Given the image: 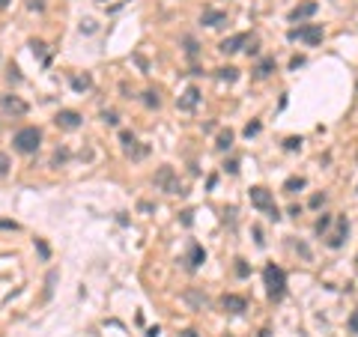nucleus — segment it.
<instances>
[{"mask_svg": "<svg viewBox=\"0 0 358 337\" xmlns=\"http://www.w3.org/2000/svg\"><path fill=\"white\" fill-rule=\"evenodd\" d=\"M263 281H266V293H269L272 302H278L287 293V275H284V268H278L275 263H269L263 268Z\"/></svg>", "mask_w": 358, "mask_h": 337, "instance_id": "nucleus-1", "label": "nucleus"}, {"mask_svg": "<svg viewBox=\"0 0 358 337\" xmlns=\"http://www.w3.org/2000/svg\"><path fill=\"white\" fill-rule=\"evenodd\" d=\"M39 143H42V134H39V128H33V125L18 128L15 138H12V146H15L18 152H24V155L36 152V149H39Z\"/></svg>", "mask_w": 358, "mask_h": 337, "instance_id": "nucleus-2", "label": "nucleus"}, {"mask_svg": "<svg viewBox=\"0 0 358 337\" xmlns=\"http://www.w3.org/2000/svg\"><path fill=\"white\" fill-rule=\"evenodd\" d=\"M248 194H251V203H254L260 212H266L269 218H272V221H278V218H281V212H278V206H275V197H272V191H269V188H263V185H254Z\"/></svg>", "mask_w": 358, "mask_h": 337, "instance_id": "nucleus-3", "label": "nucleus"}, {"mask_svg": "<svg viewBox=\"0 0 358 337\" xmlns=\"http://www.w3.org/2000/svg\"><path fill=\"white\" fill-rule=\"evenodd\" d=\"M292 42H305V45H320L323 42V24H299V27H292L290 33H287Z\"/></svg>", "mask_w": 358, "mask_h": 337, "instance_id": "nucleus-4", "label": "nucleus"}, {"mask_svg": "<svg viewBox=\"0 0 358 337\" xmlns=\"http://www.w3.org/2000/svg\"><path fill=\"white\" fill-rule=\"evenodd\" d=\"M155 185L164 188L167 194H182V182L173 176V167H161V170L155 173Z\"/></svg>", "mask_w": 358, "mask_h": 337, "instance_id": "nucleus-5", "label": "nucleus"}, {"mask_svg": "<svg viewBox=\"0 0 358 337\" xmlns=\"http://www.w3.org/2000/svg\"><path fill=\"white\" fill-rule=\"evenodd\" d=\"M248 33H236V36H227L221 45H218V51L221 54H236V51H242V48H248Z\"/></svg>", "mask_w": 358, "mask_h": 337, "instance_id": "nucleus-6", "label": "nucleus"}, {"mask_svg": "<svg viewBox=\"0 0 358 337\" xmlns=\"http://www.w3.org/2000/svg\"><path fill=\"white\" fill-rule=\"evenodd\" d=\"M0 107H3L6 114H15V117H24V114H27V102H21L18 96H9V93L0 96Z\"/></svg>", "mask_w": 358, "mask_h": 337, "instance_id": "nucleus-7", "label": "nucleus"}, {"mask_svg": "<svg viewBox=\"0 0 358 337\" xmlns=\"http://www.w3.org/2000/svg\"><path fill=\"white\" fill-rule=\"evenodd\" d=\"M54 123L60 125V128H66V131H72V128L81 125V114H75V110H60V114L54 117Z\"/></svg>", "mask_w": 358, "mask_h": 337, "instance_id": "nucleus-8", "label": "nucleus"}, {"mask_svg": "<svg viewBox=\"0 0 358 337\" xmlns=\"http://www.w3.org/2000/svg\"><path fill=\"white\" fill-rule=\"evenodd\" d=\"M320 6L313 3V0H305V3H299L296 9H290V21H302V18H310L313 12H317Z\"/></svg>", "mask_w": 358, "mask_h": 337, "instance_id": "nucleus-9", "label": "nucleus"}, {"mask_svg": "<svg viewBox=\"0 0 358 337\" xmlns=\"http://www.w3.org/2000/svg\"><path fill=\"white\" fill-rule=\"evenodd\" d=\"M221 307L227 310V313H242V310L248 307V302H245L242 296H233V293H230V296H224L221 299Z\"/></svg>", "mask_w": 358, "mask_h": 337, "instance_id": "nucleus-10", "label": "nucleus"}, {"mask_svg": "<svg viewBox=\"0 0 358 337\" xmlns=\"http://www.w3.org/2000/svg\"><path fill=\"white\" fill-rule=\"evenodd\" d=\"M200 21H203L206 27H218V24H224V21H227V12H221V9H206Z\"/></svg>", "mask_w": 358, "mask_h": 337, "instance_id": "nucleus-11", "label": "nucleus"}, {"mask_svg": "<svg viewBox=\"0 0 358 337\" xmlns=\"http://www.w3.org/2000/svg\"><path fill=\"white\" fill-rule=\"evenodd\" d=\"M349 230V224H346V218H338V233L334 236H328V248H341L343 245V236Z\"/></svg>", "mask_w": 358, "mask_h": 337, "instance_id": "nucleus-12", "label": "nucleus"}, {"mask_svg": "<svg viewBox=\"0 0 358 337\" xmlns=\"http://www.w3.org/2000/svg\"><path fill=\"white\" fill-rule=\"evenodd\" d=\"M197 102H200V93H197V87H188L185 99H179V107H182V110H191Z\"/></svg>", "mask_w": 358, "mask_h": 337, "instance_id": "nucleus-13", "label": "nucleus"}, {"mask_svg": "<svg viewBox=\"0 0 358 337\" xmlns=\"http://www.w3.org/2000/svg\"><path fill=\"white\" fill-rule=\"evenodd\" d=\"M254 72H257V78H269V75L275 72V57H266V60H260Z\"/></svg>", "mask_w": 358, "mask_h": 337, "instance_id": "nucleus-14", "label": "nucleus"}, {"mask_svg": "<svg viewBox=\"0 0 358 337\" xmlns=\"http://www.w3.org/2000/svg\"><path fill=\"white\" fill-rule=\"evenodd\" d=\"M206 260V254H203V248L200 245H191V254H188V266L191 268H197L200 263Z\"/></svg>", "mask_w": 358, "mask_h": 337, "instance_id": "nucleus-15", "label": "nucleus"}, {"mask_svg": "<svg viewBox=\"0 0 358 337\" xmlns=\"http://www.w3.org/2000/svg\"><path fill=\"white\" fill-rule=\"evenodd\" d=\"M302 188H305V179L302 176H290L284 182V191H287V194H296V191H302Z\"/></svg>", "mask_w": 358, "mask_h": 337, "instance_id": "nucleus-16", "label": "nucleus"}, {"mask_svg": "<svg viewBox=\"0 0 358 337\" xmlns=\"http://www.w3.org/2000/svg\"><path fill=\"white\" fill-rule=\"evenodd\" d=\"M215 78H218V81H236V78H239V69H233V66L218 69V72H215Z\"/></svg>", "mask_w": 358, "mask_h": 337, "instance_id": "nucleus-17", "label": "nucleus"}, {"mask_svg": "<svg viewBox=\"0 0 358 337\" xmlns=\"http://www.w3.org/2000/svg\"><path fill=\"white\" fill-rule=\"evenodd\" d=\"M230 143H233V131L227 128V131L218 134V143H215V146H218V149H230Z\"/></svg>", "mask_w": 358, "mask_h": 337, "instance_id": "nucleus-18", "label": "nucleus"}, {"mask_svg": "<svg viewBox=\"0 0 358 337\" xmlns=\"http://www.w3.org/2000/svg\"><path fill=\"white\" fill-rule=\"evenodd\" d=\"M143 105H146V107H158V105H161V99H158V93H153V89H146V93H143Z\"/></svg>", "mask_w": 358, "mask_h": 337, "instance_id": "nucleus-19", "label": "nucleus"}, {"mask_svg": "<svg viewBox=\"0 0 358 337\" xmlns=\"http://www.w3.org/2000/svg\"><path fill=\"white\" fill-rule=\"evenodd\" d=\"M9 167H12V161H9V155L6 152H0V179L9 173Z\"/></svg>", "mask_w": 358, "mask_h": 337, "instance_id": "nucleus-20", "label": "nucleus"}, {"mask_svg": "<svg viewBox=\"0 0 358 337\" xmlns=\"http://www.w3.org/2000/svg\"><path fill=\"white\" fill-rule=\"evenodd\" d=\"M328 227H331V215H323V218H320V221H317V233H320V236H323V233L328 230Z\"/></svg>", "mask_w": 358, "mask_h": 337, "instance_id": "nucleus-21", "label": "nucleus"}, {"mask_svg": "<svg viewBox=\"0 0 358 337\" xmlns=\"http://www.w3.org/2000/svg\"><path fill=\"white\" fill-rule=\"evenodd\" d=\"M119 141H122V146H125V149H132V146H135V134H132V131H122V134H119Z\"/></svg>", "mask_w": 358, "mask_h": 337, "instance_id": "nucleus-22", "label": "nucleus"}, {"mask_svg": "<svg viewBox=\"0 0 358 337\" xmlns=\"http://www.w3.org/2000/svg\"><path fill=\"white\" fill-rule=\"evenodd\" d=\"M125 152H129L132 159H143V155H146V146H132V149H125Z\"/></svg>", "mask_w": 358, "mask_h": 337, "instance_id": "nucleus-23", "label": "nucleus"}, {"mask_svg": "<svg viewBox=\"0 0 358 337\" xmlns=\"http://www.w3.org/2000/svg\"><path fill=\"white\" fill-rule=\"evenodd\" d=\"M346 325H349V331H352V334H358V307L352 310V317H349V322H346Z\"/></svg>", "mask_w": 358, "mask_h": 337, "instance_id": "nucleus-24", "label": "nucleus"}, {"mask_svg": "<svg viewBox=\"0 0 358 337\" xmlns=\"http://www.w3.org/2000/svg\"><path fill=\"white\" fill-rule=\"evenodd\" d=\"M102 120H104L108 125H117V123H119V117L114 114V110H104V114H102Z\"/></svg>", "mask_w": 358, "mask_h": 337, "instance_id": "nucleus-25", "label": "nucleus"}, {"mask_svg": "<svg viewBox=\"0 0 358 337\" xmlns=\"http://www.w3.org/2000/svg\"><path fill=\"white\" fill-rule=\"evenodd\" d=\"M72 87H75V89H87V87H90V78H72Z\"/></svg>", "mask_w": 358, "mask_h": 337, "instance_id": "nucleus-26", "label": "nucleus"}, {"mask_svg": "<svg viewBox=\"0 0 358 337\" xmlns=\"http://www.w3.org/2000/svg\"><path fill=\"white\" fill-rule=\"evenodd\" d=\"M284 146H287V149H299V146H302V138H287V141H284Z\"/></svg>", "mask_w": 358, "mask_h": 337, "instance_id": "nucleus-27", "label": "nucleus"}, {"mask_svg": "<svg viewBox=\"0 0 358 337\" xmlns=\"http://www.w3.org/2000/svg\"><path fill=\"white\" fill-rule=\"evenodd\" d=\"M257 131H260V123H248V125H245V138H254Z\"/></svg>", "mask_w": 358, "mask_h": 337, "instance_id": "nucleus-28", "label": "nucleus"}, {"mask_svg": "<svg viewBox=\"0 0 358 337\" xmlns=\"http://www.w3.org/2000/svg\"><path fill=\"white\" fill-rule=\"evenodd\" d=\"M27 9H36V12H42V9H45V0H27Z\"/></svg>", "mask_w": 358, "mask_h": 337, "instance_id": "nucleus-29", "label": "nucleus"}, {"mask_svg": "<svg viewBox=\"0 0 358 337\" xmlns=\"http://www.w3.org/2000/svg\"><path fill=\"white\" fill-rule=\"evenodd\" d=\"M188 45V57H197V45H194V39H185Z\"/></svg>", "mask_w": 358, "mask_h": 337, "instance_id": "nucleus-30", "label": "nucleus"}, {"mask_svg": "<svg viewBox=\"0 0 358 337\" xmlns=\"http://www.w3.org/2000/svg\"><path fill=\"white\" fill-rule=\"evenodd\" d=\"M302 63H305V57H292V60H290V69H299Z\"/></svg>", "mask_w": 358, "mask_h": 337, "instance_id": "nucleus-31", "label": "nucleus"}, {"mask_svg": "<svg viewBox=\"0 0 358 337\" xmlns=\"http://www.w3.org/2000/svg\"><path fill=\"white\" fill-rule=\"evenodd\" d=\"M325 203V197L323 194H313V200H310V206H323Z\"/></svg>", "mask_w": 358, "mask_h": 337, "instance_id": "nucleus-32", "label": "nucleus"}, {"mask_svg": "<svg viewBox=\"0 0 358 337\" xmlns=\"http://www.w3.org/2000/svg\"><path fill=\"white\" fill-rule=\"evenodd\" d=\"M239 275H248V266H245V260H239V266H236Z\"/></svg>", "mask_w": 358, "mask_h": 337, "instance_id": "nucleus-33", "label": "nucleus"}, {"mask_svg": "<svg viewBox=\"0 0 358 337\" xmlns=\"http://www.w3.org/2000/svg\"><path fill=\"white\" fill-rule=\"evenodd\" d=\"M179 337H200V334H197V331H191V328H185V331H182Z\"/></svg>", "mask_w": 358, "mask_h": 337, "instance_id": "nucleus-34", "label": "nucleus"}, {"mask_svg": "<svg viewBox=\"0 0 358 337\" xmlns=\"http://www.w3.org/2000/svg\"><path fill=\"white\" fill-rule=\"evenodd\" d=\"M9 6V0H0V9H6Z\"/></svg>", "mask_w": 358, "mask_h": 337, "instance_id": "nucleus-35", "label": "nucleus"}]
</instances>
